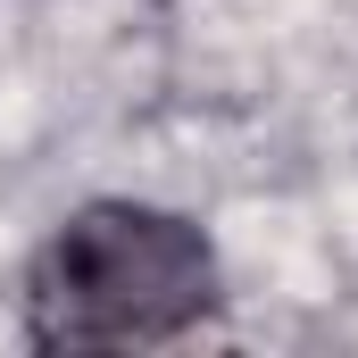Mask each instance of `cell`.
I'll list each match as a JSON object with an SVG mask.
<instances>
[{"label":"cell","instance_id":"obj_1","mask_svg":"<svg viewBox=\"0 0 358 358\" xmlns=\"http://www.w3.org/2000/svg\"><path fill=\"white\" fill-rule=\"evenodd\" d=\"M217 317V250L142 200L76 208L25 267V334L42 350H142Z\"/></svg>","mask_w":358,"mask_h":358}]
</instances>
